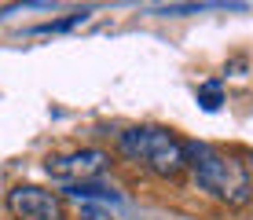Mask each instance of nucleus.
Segmentation results:
<instances>
[{"instance_id":"obj_1","label":"nucleus","mask_w":253,"mask_h":220,"mask_svg":"<svg viewBox=\"0 0 253 220\" xmlns=\"http://www.w3.org/2000/svg\"><path fill=\"white\" fill-rule=\"evenodd\" d=\"M184 162L198 187L209 191L213 198H220L224 206L242 209L253 198V176L246 169V162H239L224 147L202 143V139H184Z\"/></svg>"},{"instance_id":"obj_2","label":"nucleus","mask_w":253,"mask_h":220,"mask_svg":"<svg viewBox=\"0 0 253 220\" xmlns=\"http://www.w3.org/2000/svg\"><path fill=\"white\" fill-rule=\"evenodd\" d=\"M118 147L125 158L139 162L147 173H154L158 180H176L180 173H187L184 162V139H176L169 129L158 125H132L118 132Z\"/></svg>"},{"instance_id":"obj_3","label":"nucleus","mask_w":253,"mask_h":220,"mask_svg":"<svg viewBox=\"0 0 253 220\" xmlns=\"http://www.w3.org/2000/svg\"><path fill=\"white\" fill-rule=\"evenodd\" d=\"M4 206L15 220H66V198L37 183H15Z\"/></svg>"},{"instance_id":"obj_4","label":"nucleus","mask_w":253,"mask_h":220,"mask_svg":"<svg viewBox=\"0 0 253 220\" xmlns=\"http://www.w3.org/2000/svg\"><path fill=\"white\" fill-rule=\"evenodd\" d=\"M110 165V154L99 147H81V151H66V154H51L44 162V173L51 180L77 183V180H95L103 169Z\"/></svg>"},{"instance_id":"obj_5","label":"nucleus","mask_w":253,"mask_h":220,"mask_svg":"<svg viewBox=\"0 0 253 220\" xmlns=\"http://www.w3.org/2000/svg\"><path fill=\"white\" fill-rule=\"evenodd\" d=\"M66 202H99V206H118L121 202V191L114 183H103V180H77V183H63L59 191Z\"/></svg>"},{"instance_id":"obj_6","label":"nucleus","mask_w":253,"mask_h":220,"mask_svg":"<svg viewBox=\"0 0 253 220\" xmlns=\"http://www.w3.org/2000/svg\"><path fill=\"white\" fill-rule=\"evenodd\" d=\"M198 103H202V110H216L224 103V92H220V81H206L198 88Z\"/></svg>"},{"instance_id":"obj_7","label":"nucleus","mask_w":253,"mask_h":220,"mask_svg":"<svg viewBox=\"0 0 253 220\" xmlns=\"http://www.w3.org/2000/svg\"><path fill=\"white\" fill-rule=\"evenodd\" d=\"M84 19H88V11H74L70 19H59V22H44V26H37L33 33H63V30H74V26H81Z\"/></svg>"},{"instance_id":"obj_8","label":"nucleus","mask_w":253,"mask_h":220,"mask_svg":"<svg viewBox=\"0 0 253 220\" xmlns=\"http://www.w3.org/2000/svg\"><path fill=\"white\" fill-rule=\"evenodd\" d=\"M77 220H114V213H110V206H99V202H81Z\"/></svg>"},{"instance_id":"obj_9","label":"nucleus","mask_w":253,"mask_h":220,"mask_svg":"<svg viewBox=\"0 0 253 220\" xmlns=\"http://www.w3.org/2000/svg\"><path fill=\"white\" fill-rule=\"evenodd\" d=\"M26 4H51V0H26Z\"/></svg>"}]
</instances>
